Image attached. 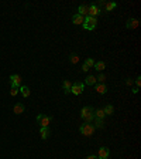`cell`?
Here are the masks:
<instances>
[{
    "instance_id": "1",
    "label": "cell",
    "mask_w": 141,
    "mask_h": 159,
    "mask_svg": "<svg viewBox=\"0 0 141 159\" xmlns=\"http://www.w3.org/2000/svg\"><path fill=\"white\" fill-rule=\"evenodd\" d=\"M80 117L85 122H92L94 119V108L92 107H83L80 110Z\"/></svg>"
},
{
    "instance_id": "10",
    "label": "cell",
    "mask_w": 141,
    "mask_h": 159,
    "mask_svg": "<svg viewBox=\"0 0 141 159\" xmlns=\"http://www.w3.org/2000/svg\"><path fill=\"white\" fill-rule=\"evenodd\" d=\"M94 91H96L97 94H106V92H107V85H106V84H99V82H96V84H94Z\"/></svg>"
},
{
    "instance_id": "14",
    "label": "cell",
    "mask_w": 141,
    "mask_h": 159,
    "mask_svg": "<svg viewBox=\"0 0 141 159\" xmlns=\"http://www.w3.org/2000/svg\"><path fill=\"white\" fill-rule=\"evenodd\" d=\"M24 110H25V108H24L23 104L17 102L16 105H14V108H13V112H14L16 115H20V114H23V112H24Z\"/></svg>"
},
{
    "instance_id": "2",
    "label": "cell",
    "mask_w": 141,
    "mask_h": 159,
    "mask_svg": "<svg viewBox=\"0 0 141 159\" xmlns=\"http://www.w3.org/2000/svg\"><path fill=\"white\" fill-rule=\"evenodd\" d=\"M94 129H96V128L93 127V124H90V122H85V124L80 125L79 132H80L82 135H85V136H92L94 134Z\"/></svg>"
},
{
    "instance_id": "21",
    "label": "cell",
    "mask_w": 141,
    "mask_h": 159,
    "mask_svg": "<svg viewBox=\"0 0 141 159\" xmlns=\"http://www.w3.org/2000/svg\"><path fill=\"white\" fill-rule=\"evenodd\" d=\"M106 117V114L103 110H94V118H99V119H103Z\"/></svg>"
},
{
    "instance_id": "5",
    "label": "cell",
    "mask_w": 141,
    "mask_h": 159,
    "mask_svg": "<svg viewBox=\"0 0 141 159\" xmlns=\"http://www.w3.org/2000/svg\"><path fill=\"white\" fill-rule=\"evenodd\" d=\"M83 88H85V84H83V82H75V84H72V87H70V92H72L73 95H80V94L83 92Z\"/></svg>"
},
{
    "instance_id": "23",
    "label": "cell",
    "mask_w": 141,
    "mask_h": 159,
    "mask_svg": "<svg viewBox=\"0 0 141 159\" xmlns=\"http://www.w3.org/2000/svg\"><path fill=\"white\" fill-rule=\"evenodd\" d=\"M69 61L72 64H78L79 63V56L78 54H75V53H72V54L69 56Z\"/></svg>"
},
{
    "instance_id": "13",
    "label": "cell",
    "mask_w": 141,
    "mask_h": 159,
    "mask_svg": "<svg viewBox=\"0 0 141 159\" xmlns=\"http://www.w3.org/2000/svg\"><path fill=\"white\" fill-rule=\"evenodd\" d=\"M87 11H89V6H87V4H80L78 7V14H80V16L86 17Z\"/></svg>"
},
{
    "instance_id": "9",
    "label": "cell",
    "mask_w": 141,
    "mask_h": 159,
    "mask_svg": "<svg viewBox=\"0 0 141 159\" xmlns=\"http://www.w3.org/2000/svg\"><path fill=\"white\" fill-rule=\"evenodd\" d=\"M138 24H140V21H138L137 19H128L127 23H125V27H127L128 30H134V29L138 27Z\"/></svg>"
},
{
    "instance_id": "24",
    "label": "cell",
    "mask_w": 141,
    "mask_h": 159,
    "mask_svg": "<svg viewBox=\"0 0 141 159\" xmlns=\"http://www.w3.org/2000/svg\"><path fill=\"white\" fill-rule=\"evenodd\" d=\"M103 111H104V114H106V115H111V114H113V111H114V108H113V107H111V105H106V107H104V108H103Z\"/></svg>"
},
{
    "instance_id": "19",
    "label": "cell",
    "mask_w": 141,
    "mask_h": 159,
    "mask_svg": "<svg viewBox=\"0 0 141 159\" xmlns=\"http://www.w3.org/2000/svg\"><path fill=\"white\" fill-rule=\"evenodd\" d=\"M97 81H96V77L94 75H87L86 78H85V84H87V85H94Z\"/></svg>"
},
{
    "instance_id": "26",
    "label": "cell",
    "mask_w": 141,
    "mask_h": 159,
    "mask_svg": "<svg viewBox=\"0 0 141 159\" xmlns=\"http://www.w3.org/2000/svg\"><path fill=\"white\" fill-rule=\"evenodd\" d=\"M104 80H106V77H104L103 74H100L99 77H96V81H97L99 84H103V82H104Z\"/></svg>"
},
{
    "instance_id": "7",
    "label": "cell",
    "mask_w": 141,
    "mask_h": 159,
    "mask_svg": "<svg viewBox=\"0 0 141 159\" xmlns=\"http://www.w3.org/2000/svg\"><path fill=\"white\" fill-rule=\"evenodd\" d=\"M100 14V9L97 4H90L89 6V11H87V16L90 17H97Z\"/></svg>"
},
{
    "instance_id": "27",
    "label": "cell",
    "mask_w": 141,
    "mask_h": 159,
    "mask_svg": "<svg viewBox=\"0 0 141 159\" xmlns=\"http://www.w3.org/2000/svg\"><path fill=\"white\" fill-rule=\"evenodd\" d=\"M135 85H137V88L141 85V77H140V75H138V77L135 78Z\"/></svg>"
},
{
    "instance_id": "22",
    "label": "cell",
    "mask_w": 141,
    "mask_h": 159,
    "mask_svg": "<svg viewBox=\"0 0 141 159\" xmlns=\"http://www.w3.org/2000/svg\"><path fill=\"white\" fill-rule=\"evenodd\" d=\"M104 6H106V11H111L113 9H116V3L114 1H109V3H104Z\"/></svg>"
},
{
    "instance_id": "17",
    "label": "cell",
    "mask_w": 141,
    "mask_h": 159,
    "mask_svg": "<svg viewBox=\"0 0 141 159\" xmlns=\"http://www.w3.org/2000/svg\"><path fill=\"white\" fill-rule=\"evenodd\" d=\"M93 68L96 70V71H103V70L106 68V64L103 63V61H94Z\"/></svg>"
},
{
    "instance_id": "11",
    "label": "cell",
    "mask_w": 141,
    "mask_h": 159,
    "mask_svg": "<svg viewBox=\"0 0 141 159\" xmlns=\"http://www.w3.org/2000/svg\"><path fill=\"white\" fill-rule=\"evenodd\" d=\"M109 156H110L109 148H106V146H102V148L99 149V159H109Z\"/></svg>"
},
{
    "instance_id": "4",
    "label": "cell",
    "mask_w": 141,
    "mask_h": 159,
    "mask_svg": "<svg viewBox=\"0 0 141 159\" xmlns=\"http://www.w3.org/2000/svg\"><path fill=\"white\" fill-rule=\"evenodd\" d=\"M97 26V19L96 17H90V16H86L85 17V21L82 24V27L85 30H94Z\"/></svg>"
},
{
    "instance_id": "28",
    "label": "cell",
    "mask_w": 141,
    "mask_h": 159,
    "mask_svg": "<svg viewBox=\"0 0 141 159\" xmlns=\"http://www.w3.org/2000/svg\"><path fill=\"white\" fill-rule=\"evenodd\" d=\"M125 84H127V85H131V84H133V80H131V78H127V80H125Z\"/></svg>"
},
{
    "instance_id": "18",
    "label": "cell",
    "mask_w": 141,
    "mask_h": 159,
    "mask_svg": "<svg viewBox=\"0 0 141 159\" xmlns=\"http://www.w3.org/2000/svg\"><path fill=\"white\" fill-rule=\"evenodd\" d=\"M20 92H21V95H23L24 98H28V97H30V94H31L30 88H28V87H25V85H23V87H20Z\"/></svg>"
},
{
    "instance_id": "25",
    "label": "cell",
    "mask_w": 141,
    "mask_h": 159,
    "mask_svg": "<svg viewBox=\"0 0 141 159\" xmlns=\"http://www.w3.org/2000/svg\"><path fill=\"white\" fill-rule=\"evenodd\" d=\"M18 91H20V88L11 87V90H10V95H11V97H16L17 94H18Z\"/></svg>"
},
{
    "instance_id": "3",
    "label": "cell",
    "mask_w": 141,
    "mask_h": 159,
    "mask_svg": "<svg viewBox=\"0 0 141 159\" xmlns=\"http://www.w3.org/2000/svg\"><path fill=\"white\" fill-rule=\"evenodd\" d=\"M37 122H38V125L41 128H49L51 122H52V117L39 114V115H37Z\"/></svg>"
},
{
    "instance_id": "16",
    "label": "cell",
    "mask_w": 141,
    "mask_h": 159,
    "mask_svg": "<svg viewBox=\"0 0 141 159\" xmlns=\"http://www.w3.org/2000/svg\"><path fill=\"white\" fill-rule=\"evenodd\" d=\"M70 87H72V82L68 81V80H65V81L62 82V90H63L65 94H69L70 92Z\"/></svg>"
},
{
    "instance_id": "6",
    "label": "cell",
    "mask_w": 141,
    "mask_h": 159,
    "mask_svg": "<svg viewBox=\"0 0 141 159\" xmlns=\"http://www.w3.org/2000/svg\"><path fill=\"white\" fill-rule=\"evenodd\" d=\"M21 77L18 75V74H13L11 77H10V85L11 87H17V88H20V84H21Z\"/></svg>"
},
{
    "instance_id": "15",
    "label": "cell",
    "mask_w": 141,
    "mask_h": 159,
    "mask_svg": "<svg viewBox=\"0 0 141 159\" xmlns=\"http://www.w3.org/2000/svg\"><path fill=\"white\" fill-rule=\"evenodd\" d=\"M39 135H41L42 139H48V136L51 135L49 128H39Z\"/></svg>"
},
{
    "instance_id": "29",
    "label": "cell",
    "mask_w": 141,
    "mask_h": 159,
    "mask_svg": "<svg viewBox=\"0 0 141 159\" xmlns=\"http://www.w3.org/2000/svg\"><path fill=\"white\" fill-rule=\"evenodd\" d=\"M86 159H99V158H97L96 155H89V156H87Z\"/></svg>"
},
{
    "instance_id": "20",
    "label": "cell",
    "mask_w": 141,
    "mask_h": 159,
    "mask_svg": "<svg viewBox=\"0 0 141 159\" xmlns=\"http://www.w3.org/2000/svg\"><path fill=\"white\" fill-rule=\"evenodd\" d=\"M94 124H93V127L94 128H99V129H102L103 127H104V122H103V119H99V118H94Z\"/></svg>"
},
{
    "instance_id": "12",
    "label": "cell",
    "mask_w": 141,
    "mask_h": 159,
    "mask_svg": "<svg viewBox=\"0 0 141 159\" xmlns=\"http://www.w3.org/2000/svg\"><path fill=\"white\" fill-rule=\"evenodd\" d=\"M83 21H85V17L80 16V14H78V13L72 16V23L76 24V26H82V24H83Z\"/></svg>"
},
{
    "instance_id": "8",
    "label": "cell",
    "mask_w": 141,
    "mask_h": 159,
    "mask_svg": "<svg viewBox=\"0 0 141 159\" xmlns=\"http://www.w3.org/2000/svg\"><path fill=\"white\" fill-rule=\"evenodd\" d=\"M93 65H94V60L92 58V57H89V58L85 60V63H83V65H82V71L87 72V70L93 68Z\"/></svg>"
}]
</instances>
